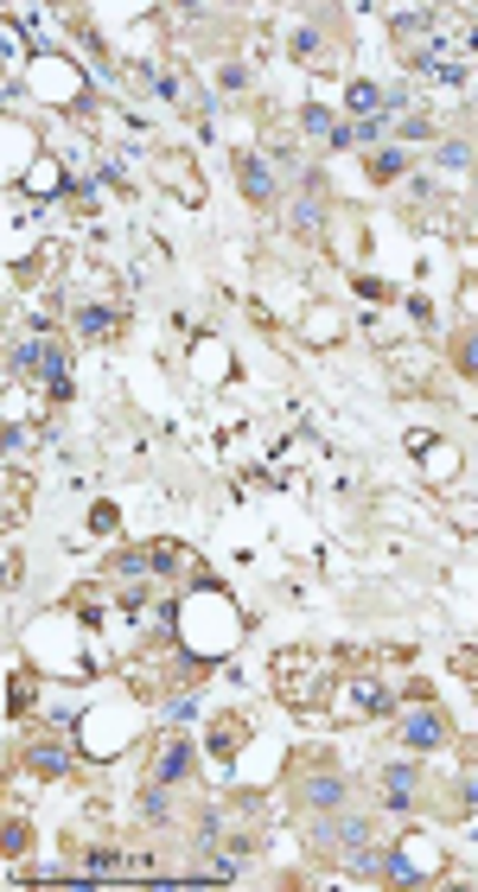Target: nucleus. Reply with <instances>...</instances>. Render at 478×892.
I'll return each instance as SVG.
<instances>
[{"instance_id": "f257e3e1", "label": "nucleus", "mask_w": 478, "mask_h": 892, "mask_svg": "<svg viewBox=\"0 0 478 892\" xmlns=\"http://www.w3.org/2000/svg\"><path fill=\"white\" fill-rule=\"evenodd\" d=\"M268 682H275V702H287V707H319L326 695H332V682H338V669H332V657L326 651H275V669H268Z\"/></svg>"}, {"instance_id": "f03ea898", "label": "nucleus", "mask_w": 478, "mask_h": 892, "mask_svg": "<svg viewBox=\"0 0 478 892\" xmlns=\"http://www.w3.org/2000/svg\"><path fill=\"white\" fill-rule=\"evenodd\" d=\"M204 593V618H173L179 625V644H186L198 663H211V657H224L230 644H237V631H242V618L230 612V600L217 593V580L211 587H198Z\"/></svg>"}, {"instance_id": "7ed1b4c3", "label": "nucleus", "mask_w": 478, "mask_h": 892, "mask_svg": "<svg viewBox=\"0 0 478 892\" xmlns=\"http://www.w3.org/2000/svg\"><path fill=\"white\" fill-rule=\"evenodd\" d=\"M382 714H395V702H389V682L370 676V669L338 676L332 695H326V720L332 727H364V720H382Z\"/></svg>"}, {"instance_id": "20e7f679", "label": "nucleus", "mask_w": 478, "mask_h": 892, "mask_svg": "<svg viewBox=\"0 0 478 892\" xmlns=\"http://www.w3.org/2000/svg\"><path fill=\"white\" fill-rule=\"evenodd\" d=\"M440 874H446V854L422 829H408V836H395V842L382 847V880L389 887H428Z\"/></svg>"}, {"instance_id": "39448f33", "label": "nucleus", "mask_w": 478, "mask_h": 892, "mask_svg": "<svg viewBox=\"0 0 478 892\" xmlns=\"http://www.w3.org/2000/svg\"><path fill=\"white\" fill-rule=\"evenodd\" d=\"M293 803L306 809V816H332V809H344V778L332 771V758L326 752H300L293 758Z\"/></svg>"}, {"instance_id": "423d86ee", "label": "nucleus", "mask_w": 478, "mask_h": 892, "mask_svg": "<svg viewBox=\"0 0 478 892\" xmlns=\"http://www.w3.org/2000/svg\"><path fill=\"white\" fill-rule=\"evenodd\" d=\"M370 797H377V809H422L428 803V771L402 752V758H382L377 771H370Z\"/></svg>"}, {"instance_id": "0eeeda50", "label": "nucleus", "mask_w": 478, "mask_h": 892, "mask_svg": "<svg viewBox=\"0 0 478 892\" xmlns=\"http://www.w3.org/2000/svg\"><path fill=\"white\" fill-rule=\"evenodd\" d=\"M287 51H293L306 71H344V58H351L344 33H338V20H326V13H306L300 33L287 39Z\"/></svg>"}, {"instance_id": "6e6552de", "label": "nucleus", "mask_w": 478, "mask_h": 892, "mask_svg": "<svg viewBox=\"0 0 478 892\" xmlns=\"http://www.w3.org/2000/svg\"><path fill=\"white\" fill-rule=\"evenodd\" d=\"M382 370H389V382H395L402 395H428L433 389V344H422V338L382 344Z\"/></svg>"}, {"instance_id": "1a4fd4ad", "label": "nucleus", "mask_w": 478, "mask_h": 892, "mask_svg": "<svg viewBox=\"0 0 478 892\" xmlns=\"http://www.w3.org/2000/svg\"><path fill=\"white\" fill-rule=\"evenodd\" d=\"M26 84L46 96V102H84V71L71 64V51H39L33 58V71H26Z\"/></svg>"}, {"instance_id": "9d476101", "label": "nucleus", "mask_w": 478, "mask_h": 892, "mask_svg": "<svg viewBox=\"0 0 478 892\" xmlns=\"http://www.w3.org/2000/svg\"><path fill=\"white\" fill-rule=\"evenodd\" d=\"M440 740H446L440 707H433L428 695H415V702H408V714H402V727H395V752H408V758H415V752H433Z\"/></svg>"}, {"instance_id": "9b49d317", "label": "nucleus", "mask_w": 478, "mask_h": 892, "mask_svg": "<svg viewBox=\"0 0 478 892\" xmlns=\"http://www.w3.org/2000/svg\"><path fill=\"white\" fill-rule=\"evenodd\" d=\"M122 326H128V306H122V293H109V300H71V331H77V338L102 344V338H115Z\"/></svg>"}, {"instance_id": "f8f14e48", "label": "nucleus", "mask_w": 478, "mask_h": 892, "mask_svg": "<svg viewBox=\"0 0 478 892\" xmlns=\"http://www.w3.org/2000/svg\"><path fill=\"white\" fill-rule=\"evenodd\" d=\"M191 778V746L179 740V733H160L153 746H147V784H186Z\"/></svg>"}, {"instance_id": "ddd939ff", "label": "nucleus", "mask_w": 478, "mask_h": 892, "mask_svg": "<svg viewBox=\"0 0 478 892\" xmlns=\"http://www.w3.org/2000/svg\"><path fill=\"white\" fill-rule=\"evenodd\" d=\"M153 96L173 102V109H186V115H204V96H198L186 64H160V71H153Z\"/></svg>"}, {"instance_id": "4468645a", "label": "nucleus", "mask_w": 478, "mask_h": 892, "mask_svg": "<svg viewBox=\"0 0 478 892\" xmlns=\"http://www.w3.org/2000/svg\"><path fill=\"white\" fill-rule=\"evenodd\" d=\"M153 173H160V186L179 191V204H204V179L186 153H153Z\"/></svg>"}, {"instance_id": "2eb2a0df", "label": "nucleus", "mask_w": 478, "mask_h": 892, "mask_svg": "<svg viewBox=\"0 0 478 892\" xmlns=\"http://www.w3.org/2000/svg\"><path fill=\"white\" fill-rule=\"evenodd\" d=\"M242 746H249V714H217L211 720V765H237L242 758Z\"/></svg>"}, {"instance_id": "dca6fc26", "label": "nucleus", "mask_w": 478, "mask_h": 892, "mask_svg": "<svg viewBox=\"0 0 478 892\" xmlns=\"http://www.w3.org/2000/svg\"><path fill=\"white\" fill-rule=\"evenodd\" d=\"M71 765H77V752L64 740H33L26 746V771H39V778H71Z\"/></svg>"}, {"instance_id": "f3484780", "label": "nucleus", "mask_w": 478, "mask_h": 892, "mask_svg": "<svg viewBox=\"0 0 478 892\" xmlns=\"http://www.w3.org/2000/svg\"><path fill=\"white\" fill-rule=\"evenodd\" d=\"M237 179H242V198H249V204H275V198H281L275 173H268V160H255V153H242V160H237Z\"/></svg>"}, {"instance_id": "a211bd4d", "label": "nucleus", "mask_w": 478, "mask_h": 892, "mask_svg": "<svg viewBox=\"0 0 478 892\" xmlns=\"http://www.w3.org/2000/svg\"><path fill=\"white\" fill-rule=\"evenodd\" d=\"M408 447H415V460H422L433 478H453V472H460V453H453L440 434H408Z\"/></svg>"}, {"instance_id": "6ab92c4d", "label": "nucleus", "mask_w": 478, "mask_h": 892, "mask_svg": "<svg viewBox=\"0 0 478 892\" xmlns=\"http://www.w3.org/2000/svg\"><path fill=\"white\" fill-rule=\"evenodd\" d=\"M191 370H198V382H224V376H230L224 338H191Z\"/></svg>"}, {"instance_id": "aec40b11", "label": "nucleus", "mask_w": 478, "mask_h": 892, "mask_svg": "<svg viewBox=\"0 0 478 892\" xmlns=\"http://www.w3.org/2000/svg\"><path fill=\"white\" fill-rule=\"evenodd\" d=\"M26 191H33V198H58V191H64V160H58V153H39L33 173H26Z\"/></svg>"}, {"instance_id": "412c9836", "label": "nucleus", "mask_w": 478, "mask_h": 892, "mask_svg": "<svg viewBox=\"0 0 478 892\" xmlns=\"http://www.w3.org/2000/svg\"><path fill=\"white\" fill-rule=\"evenodd\" d=\"M300 338H306V344H332V338H344V319H338L332 306H306Z\"/></svg>"}, {"instance_id": "4be33fe9", "label": "nucleus", "mask_w": 478, "mask_h": 892, "mask_svg": "<svg viewBox=\"0 0 478 892\" xmlns=\"http://www.w3.org/2000/svg\"><path fill=\"white\" fill-rule=\"evenodd\" d=\"M326 242H332L338 255H344V262H351V255H357V249H364V224H357V217H351V211H332V224H326Z\"/></svg>"}, {"instance_id": "5701e85b", "label": "nucleus", "mask_w": 478, "mask_h": 892, "mask_svg": "<svg viewBox=\"0 0 478 892\" xmlns=\"http://www.w3.org/2000/svg\"><path fill=\"white\" fill-rule=\"evenodd\" d=\"M33 166V128L26 122H7V179H20Z\"/></svg>"}, {"instance_id": "b1692460", "label": "nucleus", "mask_w": 478, "mask_h": 892, "mask_svg": "<svg viewBox=\"0 0 478 892\" xmlns=\"http://www.w3.org/2000/svg\"><path fill=\"white\" fill-rule=\"evenodd\" d=\"M7 707H13V714H33V707H39V676H33V669H13V676H7Z\"/></svg>"}, {"instance_id": "393cba45", "label": "nucleus", "mask_w": 478, "mask_h": 892, "mask_svg": "<svg viewBox=\"0 0 478 892\" xmlns=\"http://www.w3.org/2000/svg\"><path fill=\"white\" fill-rule=\"evenodd\" d=\"M26 504H33V478H26V472L13 466V472H7V529H13V523L26 517Z\"/></svg>"}, {"instance_id": "a878e982", "label": "nucleus", "mask_w": 478, "mask_h": 892, "mask_svg": "<svg viewBox=\"0 0 478 892\" xmlns=\"http://www.w3.org/2000/svg\"><path fill=\"white\" fill-rule=\"evenodd\" d=\"M402 173H408V153H402V147H382V153H370V179H377V186L402 179Z\"/></svg>"}, {"instance_id": "bb28decb", "label": "nucleus", "mask_w": 478, "mask_h": 892, "mask_svg": "<svg viewBox=\"0 0 478 892\" xmlns=\"http://www.w3.org/2000/svg\"><path fill=\"white\" fill-rule=\"evenodd\" d=\"M33 447H39V427L26 422H7V460H26V453H33Z\"/></svg>"}, {"instance_id": "cd10ccee", "label": "nucleus", "mask_w": 478, "mask_h": 892, "mask_svg": "<svg viewBox=\"0 0 478 892\" xmlns=\"http://www.w3.org/2000/svg\"><path fill=\"white\" fill-rule=\"evenodd\" d=\"M453 344H460V351H453V364H460L466 376H478V331H460Z\"/></svg>"}, {"instance_id": "c85d7f7f", "label": "nucleus", "mask_w": 478, "mask_h": 892, "mask_svg": "<svg viewBox=\"0 0 478 892\" xmlns=\"http://www.w3.org/2000/svg\"><path fill=\"white\" fill-rule=\"evenodd\" d=\"M26 847H33V829H26V822H20V816H7V854H13V860H20V854H26Z\"/></svg>"}, {"instance_id": "c756f323", "label": "nucleus", "mask_w": 478, "mask_h": 892, "mask_svg": "<svg viewBox=\"0 0 478 892\" xmlns=\"http://www.w3.org/2000/svg\"><path fill=\"white\" fill-rule=\"evenodd\" d=\"M217 90H224V96H242V64H224V71H217Z\"/></svg>"}, {"instance_id": "7c9ffc66", "label": "nucleus", "mask_w": 478, "mask_h": 892, "mask_svg": "<svg viewBox=\"0 0 478 892\" xmlns=\"http://www.w3.org/2000/svg\"><path fill=\"white\" fill-rule=\"evenodd\" d=\"M351 109L370 115V109H377V90H370V84H351Z\"/></svg>"}, {"instance_id": "2f4dec72", "label": "nucleus", "mask_w": 478, "mask_h": 892, "mask_svg": "<svg viewBox=\"0 0 478 892\" xmlns=\"http://www.w3.org/2000/svg\"><path fill=\"white\" fill-rule=\"evenodd\" d=\"M90 529H96V536H109V529H115V504H96V511H90Z\"/></svg>"}, {"instance_id": "473e14b6", "label": "nucleus", "mask_w": 478, "mask_h": 892, "mask_svg": "<svg viewBox=\"0 0 478 892\" xmlns=\"http://www.w3.org/2000/svg\"><path fill=\"white\" fill-rule=\"evenodd\" d=\"M453 669H460V676L478 689V657H473V651H460V657H453Z\"/></svg>"}, {"instance_id": "72a5a7b5", "label": "nucleus", "mask_w": 478, "mask_h": 892, "mask_svg": "<svg viewBox=\"0 0 478 892\" xmlns=\"http://www.w3.org/2000/svg\"><path fill=\"white\" fill-rule=\"evenodd\" d=\"M466 313H473V319H478V275H473V281H466Z\"/></svg>"}, {"instance_id": "f704fd0d", "label": "nucleus", "mask_w": 478, "mask_h": 892, "mask_svg": "<svg viewBox=\"0 0 478 892\" xmlns=\"http://www.w3.org/2000/svg\"><path fill=\"white\" fill-rule=\"evenodd\" d=\"M466 230H473V236H478V217H473V224H466Z\"/></svg>"}]
</instances>
